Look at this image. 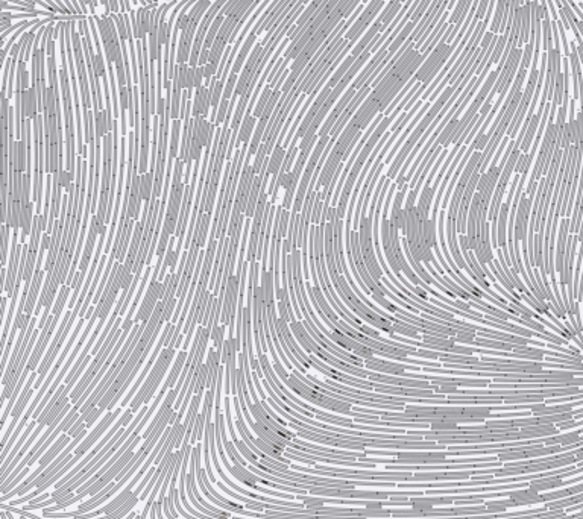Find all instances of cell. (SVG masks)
Wrapping results in <instances>:
<instances>
[{
	"instance_id": "2",
	"label": "cell",
	"mask_w": 583,
	"mask_h": 519,
	"mask_svg": "<svg viewBox=\"0 0 583 519\" xmlns=\"http://www.w3.org/2000/svg\"><path fill=\"white\" fill-rule=\"evenodd\" d=\"M175 349L176 348H174V346H166V348L161 351V354L158 355V360L154 363V366H152V369L149 372V375L146 377V381H143L141 387L136 393V398L131 401V407L129 408L134 411V413L140 410L141 405L148 404L151 399L154 398V395H155V392L158 389V385H160L161 381L164 380L166 372L170 367L172 360H174L175 352H176Z\"/></svg>"
},
{
	"instance_id": "18",
	"label": "cell",
	"mask_w": 583,
	"mask_h": 519,
	"mask_svg": "<svg viewBox=\"0 0 583 519\" xmlns=\"http://www.w3.org/2000/svg\"><path fill=\"white\" fill-rule=\"evenodd\" d=\"M257 126V118L253 115V113L246 111L245 117H243V122L240 125V129H238V135L235 140V149L237 148H242L243 143H251V138H253V132L254 128Z\"/></svg>"
},
{
	"instance_id": "13",
	"label": "cell",
	"mask_w": 583,
	"mask_h": 519,
	"mask_svg": "<svg viewBox=\"0 0 583 519\" xmlns=\"http://www.w3.org/2000/svg\"><path fill=\"white\" fill-rule=\"evenodd\" d=\"M447 501H451L449 500H442V498H437V497H412L408 500V505L412 507V515L415 516H427L430 513L434 512V505L436 504H442Z\"/></svg>"
},
{
	"instance_id": "38",
	"label": "cell",
	"mask_w": 583,
	"mask_h": 519,
	"mask_svg": "<svg viewBox=\"0 0 583 519\" xmlns=\"http://www.w3.org/2000/svg\"><path fill=\"white\" fill-rule=\"evenodd\" d=\"M102 415V410L99 408V407H95L93 408L90 413H88V416H87V419H85V427L87 428H90V427H93V423H95L96 421H97V418Z\"/></svg>"
},
{
	"instance_id": "39",
	"label": "cell",
	"mask_w": 583,
	"mask_h": 519,
	"mask_svg": "<svg viewBox=\"0 0 583 519\" xmlns=\"http://www.w3.org/2000/svg\"><path fill=\"white\" fill-rule=\"evenodd\" d=\"M12 14L11 12H8V11H2V23H0V32H5V31H8L11 26H12Z\"/></svg>"
},
{
	"instance_id": "31",
	"label": "cell",
	"mask_w": 583,
	"mask_h": 519,
	"mask_svg": "<svg viewBox=\"0 0 583 519\" xmlns=\"http://www.w3.org/2000/svg\"><path fill=\"white\" fill-rule=\"evenodd\" d=\"M225 325L213 324V329H211V339L214 342V348L219 355H222L223 351V343H225Z\"/></svg>"
},
{
	"instance_id": "23",
	"label": "cell",
	"mask_w": 583,
	"mask_h": 519,
	"mask_svg": "<svg viewBox=\"0 0 583 519\" xmlns=\"http://www.w3.org/2000/svg\"><path fill=\"white\" fill-rule=\"evenodd\" d=\"M370 380L388 383V384H396V385H407V387H431L427 381H412V380L393 378V377H388V375H370Z\"/></svg>"
},
{
	"instance_id": "11",
	"label": "cell",
	"mask_w": 583,
	"mask_h": 519,
	"mask_svg": "<svg viewBox=\"0 0 583 519\" xmlns=\"http://www.w3.org/2000/svg\"><path fill=\"white\" fill-rule=\"evenodd\" d=\"M569 217L562 219L561 222V228H559V238H558V245H556V269L559 272V278H561V284L562 287L566 288L565 286V276H564V266H565V248H566V240H568V231H569Z\"/></svg>"
},
{
	"instance_id": "17",
	"label": "cell",
	"mask_w": 583,
	"mask_h": 519,
	"mask_svg": "<svg viewBox=\"0 0 583 519\" xmlns=\"http://www.w3.org/2000/svg\"><path fill=\"white\" fill-rule=\"evenodd\" d=\"M434 193H436V190H434L433 187H430L428 184L424 185L422 190H421V194H419V199H418L416 208H418V212H419V217H421L422 220L430 219L431 204H433V201H434Z\"/></svg>"
},
{
	"instance_id": "27",
	"label": "cell",
	"mask_w": 583,
	"mask_h": 519,
	"mask_svg": "<svg viewBox=\"0 0 583 519\" xmlns=\"http://www.w3.org/2000/svg\"><path fill=\"white\" fill-rule=\"evenodd\" d=\"M225 19H227V17H225V16L222 14V12H219V14L216 16L214 21L211 23L210 29H208V32H207L205 41H204V47H208V49H211V46H213V43H214V39H216V37H217V34H219V31H220V28H222V24H223Z\"/></svg>"
},
{
	"instance_id": "15",
	"label": "cell",
	"mask_w": 583,
	"mask_h": 519,
	"mask_svg": "<svg viewBox=\"0 0 583 519\" xmlns=\"http://www.w3.org/2000/svg\"><path fill=\"white\" fill-rule=\"evenodd\" d=\"M211 108V91L207 85H202L199 88H196L194 93V100L192 105V115L193 118L196 117H207L208 111Z\"/></svg>"
},
{
	"instance_id": "19",
	"label": "cell",
	"mask_w": 583,
	"mask_h": 519,
	"mask_svg": "<svg viewBox=\"0 0 583 519\" xmlns=\"http://www.w3.org/2000/svg\"><path fill=\"white\" fill-rule=\"evenodd\" d=\"M255 39H257V32H255V29H253L249 32V35H248V38L245 39V44H243V47L238 50V53H237V58L234 59V64H233V69H231V72L233 73H240V70L245 67L243 65V62L246 61V58H248V55H249V52H251V49H253V46H254V43H255Z\"/></svg>"
},
{
	"instance_id": "30",
	"label": "cell",
	"mask_w": 583,
	"mask_h": 519,
	"mask_svg": "<svg viewBox=\"0 0 583 519\" xmlns=\"http://www.w3.org/2000/svg\"><path fill=\"white\" fill-rule=\"evenodd\" d=\"M272 91H273V90L271 88L269 84L263 88L261 95H260V99H258V102H257V105H255V108H254V113H253V115H254L255 118H260V117L263 115L264 110H266V105H268V102H269V99H271V96H272Z\"/></svg>"
},
{
	"instance_id": "8",
	"label": "cell",
	"mask_w": 583,
	"mask_h": 519,
	"mask_svg": "<svg viewBox=\"0 0 583 519\" xmlns=\"http://www.w3.org/2000/svg\"><path fill=\"white\" fill-rule=\"evenodd\" d=\"M251 159H253V156L246 155V161H245V166H243V172L240 175V179H238L235 199H234V207L240 212H246L251 189H253V182H254V178H255L254 172H253V164H251Z\"/></svg>"
},
{
	"instance_id": "22",
	"label": "cell",
	"mask_w": 583,
	"mask_h": 519,
	"mask_svg": "<svg viewBox=\"0 0 583 519\" xmlns=\"http://www.w3.org/2000/svg\"><path fill=\"white\" fill-rule=\"evenodd\" d=\"M155 185V172H148L140 175V197L143 202H151Z\"/></svg>"
},
{
	"instance_id": "3",
	"label": "cell",
	"mask_w": 583,
	"mask_h": 519,
	"mask_svg": "<svg viewBox=\"0 0 583 519\" xmlns=\"http://www.w3.org/2000/svg\"><path fill=\"white\" fill-rule=\"evenodd\" d=\"M61 91H62V103H64V115H65V143H67V170L73 175L76 173L75 163V128H73V111H72V96H70V84H69V70L67 64H62L59 72Z\"/></svg>"
},
{
	"instance_id": "24",
	"label": "cell",
	"mask_w": 583,
	"mask_h": 519,
	"mask_svg": "<svg viewBox=\"0 0 583 519\" xmlns=\"http://www.w3.org/2000/svg\"><path fill=\"white\" fill-rule=\"evenodd\" d=\"M416 26H418L416 23H413V21H410V20H408V23L404 26L403 31L398 34V37H396V38L393 39L392 44H390V46H389V49H388V50H389V55H392V58H393L395 53L400 50V47H401V46H403V44L407 41V38H408L410 35H412V31L416 28Z\"/></svg>"
},
{
	"instance_id": "32",
	"label": "cell",
	"mask_w": 583,
	"mask_h": 519,
	"mask_svg": "<svg viewBox=\"0 0 583 519\" xmlns=\"http://www.w3.org/2000/svg\"><path fill=\"white\" fill-rule=\"evenodd\" d=\"M57 175L59 178L61 187L65 190V193H69L73 189V179H76V175H73V173L69 172L67 169H59V172L57 173Z\"/></svg>"
},
{
	"instance_id": "40",
	"label": "cell",
	"mask_w": 583,
	"mask_h": 519,
	"mask_svg": "<svg viewBox=\"0 0 583 519\" xmlns=\"http://www.w3.org/2000/svg\"><path fill=\"white\" fill-rule=\"evenodd\" d=\"M412 291H413V293H415L416 296H421L422 299H426V301H427V298H428V296H427V291L424 290V288H421V286H415Z\"/></svg>"
},
{
	"instance_id": "41",
	"label": "cell",
	"mask_w": 583,
	"mask_h": 519,
	"mask_svg": "<svg viewBox=\"0 0 583 519\" xmlns=\"http://www.w3.org/2000/svg\"><path fill=\"white\" fill-rule=\"evenodd\" d=\"M520 6H523V0H512V12H515V9H518Z\"/></svg>"
},
{
	"instance_id": "20",
	"label": "cell",
	"mask_w": 583,
	"mask_h": 519,
	"mask_svg": "<svg viewBox=\"0 0 583 519\" xmlns=\"http://www.w3.org/2000/svg\"><path fill=\"white\" fill-rule=\"evenodd\" d=\"M381 26H383V23H381L380 20H377V21L369 28V31L365 34V37H362L360 41L355 44V47H354L352 52H351V55H352L355 59L359 58V57L362 55V53L365 52V49L370 44V41H372V39L375 38V35H378V34L381 32Z\"/></svg>"
},
{
	"instance_id": "9",
	"label": "cell",
	"mask_w": 583,
	"mask_h": 519,
	"mask_svg": "<svg viewBox=\"0 0 583 519\" xmlns=\"http://www.w3.org/2000/svg\"><path fill=\"white\" fill-rule=\"evenodd\" d=\"M396 460L400 463H410V464H434V463H445L448 461L449 452L441 451H403L396 452Z\"/></svg>"
},
{
	"instance_id": "44",
	"label": "cell",
	"mask_w": 583,
	"mask_h": 519,
	"mask_svg": "<svg viewBox=\"0 0 583 519\" xmlns=\"http://www.w3.org/2000/svg\"><path fill=\"white\" fill-rule=\"evenodd\" d=\"M299 3H301V5H306V3H309V0H299Z\"/></svg>"
},
{
	"instance_id": "28",
	"label": "cell",
	"mask_w": 583,
	"mask_h": 519,
	"mask_svg": "<svg viewBox=\"0 0 583 519\" xmlns=\"http://www.w3.org/2000/svg\"><path fill=\"white\" fill-rule=\"evenodd\" d=\"M140 501V498L137 497V495H132L120 509H117L116 512H113L111 515H107L108 516V519H125L131 512H132V509L136 507L137 505V502Z\"/></svg>"
},
{
	"instance_id": "14",
	"label": "cell",
	"mask_w": 583,
	"mask_h": 519,
	"mask_svg": "<svg viewBox=\"0 0 583 519\" xmlns=\"http://www.w3.org/2000/svg\"><path fill=\"white\" fill-rule=\"evenodd\" d=\"M286 154H287V151L283 148V144H278V143H276L275 148H273V151H272V154H271L269 161H268V167H266V173L272 176V182H271L269 193L273 192V187H275V184H276L278 176H280V172H281V167H283V163H284Z\"/></svg>"
},
{
	"instance_id": "7",
	"label": "cell",
	"mask_w": 583,
	"mask_h": 519,
	"mask_svg": "<svg viewBox=\"0 0 583 519\" xmlns=\"http://www.w3.org/2000/svg\"><path fill=\"white\" fill-rule=\"evenodd\" d=\"M122 408H123V407H118V408H116L114 411H108V413L105 415V418L97 423V427L93 428V431H91L90 434H87L84 441L76 446V449L73 451V454H75V456H79V457H85V456L88 454L90 448L99 441L100 436L105 434V431L108 430L110 425L118 418V415L122 413Z\"/></svg>"
},
{
	"instance_id": "5",
	"label": "cell",
	"mask_w": 583,
	"mask_h": 519,
	"mask_svg": "<svg viewBox=\"0 0 583 519\" xmlns=\"http://www.w3.org/2000/svg\"><path fill=\"white\" fill-rule=\"evenodd\" d=\"M93 17H95L96 24L99 28V35H100L102 44H103L105 58H107V62L113 64L123 53L120 37H118V32L116 28V21L111 16H105L102 19H97L96 16H93Z\"/></svg>"
},
{
	"instance_id": "45",
	"label": "cell",
	"mask_w": 583,
	"mask_h": 519,
	"mask_svg": "<svg viewBox=\"0 0 583 519\" xmlns=\"http://www.w3.org/2000/svg\"><path fill=\"white\" fill-rule=\"evenodd\" d=\"M255 2H257V3H260V2H261V0H255Z\"/></svg>"
},
{
	"instance_id": "1",
	"label": "cell",
	"mask_w": 583,
	"mask_h": 519,
	"mask_svg": "<svg viewBox=\"0 0 583 519\" xmlns=\"http://www.w3.org/2000/svg\"><path fill=\"white\" fill-rule=\"evenodd\" d=\"M400 230L390 222L389 217H381V240H383V250L389 266L392 268L393 273L398 276L403 270V273L416 286L424 287L426 283L415 273V270L410 269V266L403 254L401 243H400Z\"/></svg>"
},
{
	"instance_id": "43",
	"label": "cell",
	"mask_w": 583,
	"mask_h": 519,
	"mask_svg": "<svg viewBox=\"0 0 583 519\" xmlns=\"http://www.w3.org/2000/svg\"><path fill=\"white\" fill-rule=\"evenodd\" d=\"M132 518H136V513H134V512H131V513H129V515H128L125 519H132Z\"/></svg>"
},
{
	"instance_id": "34",
	"label": "cell",
	"mask_w": 583,
	"mask_h": 519,
	"mask_svg": "<svg viewBox=\"0 0 583 519\" xmlns=\"http://www.w3.org/2000/svg\"><path fill=\"white\" fill-rule=\"evenodd\" d=\"M225 419H227V425H228V430H230L231 439H233V442H234V445H235V443L238 442V439H237V436H235V433H234V427H233V419H231V398H230V395L225 396Z\"/></svg>"
},
{
	"instance_id": "6",
	"label": "cell",
	"mask_w": 583,
	"mask_h": 519,
	"mask_svg": "<svg viewBox=\"0 0 583 519\" xmlns=\"http://www.w3.org/2000/svg\"><path fill=\"white\" fill-rule=\"evenodd\" d=\"M35 378H37V370H34L32 374L29 375V378H28V381H26V384H24V387H23V390H21V393H20V396H19V399H17V403H16V405H14V408H12V411H11V423H9V427H8V430L3 433V437H2V443H0V446H2V449L6 446V443L9 442V439H11V436H12V430H16L17 428V423H19V419L21 418V413H23V410H24V407L28 405V403H29V399L32 398V395H34V381H35Z\"/></svg>"
},
{
	"instance_id": "33",
	"label": "cell",
	"mask_w": 583,
	"mask_h": 519,
	"mask_svg": "<svg viewBox=\"0 0 583 519\" xmlns=\"http://www.w3.org/2000/svg\"><path fill=\"white\" fill-rule=\"evenodd\" d=\"M237 81H238V75L237 73H230L228 75V79H227V82H225V88H223V97L222 99H233V95H234V91H235V85H237Z\"/></svg>"
},
{
	"instance_id": "42",
	"label": "cell",
	"mask_w": 583,
	"mask_h": 519,
	"mask_svg": "<svg viewBox=\"0 0 583 519\" xmlns=\"http://www.w3.org/2000/svg\"><path fill=\"white\" fill-rule=\"evenodd\" d=\"M110 6H111V11H114V14H117V11H118L117 0H110Z\"/></svg>"
},
{
	"instance_id": "36",
	"label": "cell",
	"mask_w": 583,
	"mask_h": 519,
	"mask_svg": "<svg viewBox=\"0 0 583 519\" xmlns=\"http://www.w3.org/2000/svg\"><path fill=\"white\" fill-rule=\"evenodd\" d=\"M474 331L475 329H471V328L460 329L457 332V336L454 337V340L459 342V343H472L475 340V332Z\"/></svg>"
},
{
	"instance_id": "37",
	"label": "cell",
	"mask_w": 583,
	"mask_h": 519,
	"mask_svg": "<svg viewBox=\"0 0 583 519\" xmlns=\"http://www.w3.org/2000/svg\"><path fill=\"white\" fill-rule=\"evenodd\" d=\"M489 3H491V0H480L479 6H477V12H475V19L477 20H483L487 14V9H489Z\"/></svg>"
},
{
	"instance_id": "26",
	"label": "cell",
	"mask_w": 583,
	"mask_h": 519,
	"mask_svg": "<svg viewBox=\"0 0 583 519\" xmlns=\"http://www.w3.org/2000/svg\"><path fill=\"white\" fill-rule=\"evenodd\" d=\"M354 62H355V58H354L352 55L347 57V59H343V61H342V64H340L339 67H337V70L333 73V76L330 77L328 85H330L331 88H334V87H336V85L340 82V79L347 75V72L351 69V65H352Z\"/></svg>"
},
{
	"instance_id": "29",
	"label": "cell",
	"mask_w": 583,
	"mask_h": 519,
	"mask_svg": "<svg viewBox=\"0 0 583 519\" xmlns=\"http://www.w3.org/2000/svg\"><path fill=\"white\" fill-rule=\"evenodd\" d=\"M505 11H506V3L505 0H498L497 5H495V11H494V19L491 23V32L494 35H497L500 32V28L503 24V17H505Z\"/></svg>"
},
{
	"instance_id": "21",
	"label": "cell",
	"mask_w": 583,
	"mask_h": 519,
	"mask_svg": "<svg viewBox=\"0 0 583 519\" xmlns=\"http://www.w3.org/2000/svg\"><path fill=\"white\" fill-rule=\"evenodd\" d=\"M38 422L35 421V419H32V422L28 425V427H26V430H24V433H23V436H20V439H19V442L16 443V446L12 448V451L9 452V456L6 457V460L2 463V469H0V472H5L8 468H9V464L12 463V460H14L16 457H17V454H19V451L21 449V446H23V443H26V441H28L29 439V436L34 433V428H35V425H37Z\"/></svg>"
},
{
	"instance_id": "16",
	"label": "cell",
	"mask_w": 583,
	"mask_h": 519,
	"mask_svg": "<svg viewBox=\"0 0 583 519\" xmlns=\"http://www.w3.org/2000/svg\"><path fill=\"white\" fill-rule=\"evenodd\" d=\"M365 366L368 369H374L377 372H381L384 375H406V369H413L418 370L416 366H404V365H398V363H388V362H381L378 358L372 357L370 360H366Z\"/></svg>"
},
{
	"instance_id": "25",
	"label": "cell",
	"mask_w": 583,
	"mask_h": 519,
	"mask_svg": "<svg viewBox=\"0 0 583 519\" xmlns=\"http://www.w3.org/2000/svg\"><path fill=\"white\" fill-rule=\"evenodd\" d=\"M433 431H453L459 428V421L449 418H433L427 421Z\"/></svg>"
},
{
	"instance_id": "12",
	"label": "cell",
	"mask_w": 583,
	"mask_h": 519,
	"mask_svg": "<svg viewBox=\"0 0 583 519\" xmlns=\"http://www.w3.org/2000/svg\"><path fill=\"white\" fill-rule=\"evenodd\" d=\"M39 111V99L37 87L31 85L28 90L21 91V118L35 120Z\"/></svg>"
},
{
	"instance_id": "4",
	"label": "cell",
	"mask_w": 583,
	"mask_h": 519,
	"mask_svg": "<svg viewBox=\"0 0 583 519\" xmlns=\"http://www.w3.org/2000/svg\"><path fill=\"white\" fill-rule=\"evenodd\" d=\"M359 240L363 261L368 272L374 278V281H380L383 278V269L377 261L375 246H374V216H362L359 225Z\"/></svg>"
},
{
	"instance_id": "35",
	"label": "cell",
	"mask_w": 583,
	"mask_h": 519,
	"mask_svg": "<svg viewBox=\"0 0 583 519\" xmlns=\"http://www.w3.org/2000/svg\"><path fill=\"white\" fill-rule=\"evenodd\" d=\"M12 228H11V225L9 223H3L2 225V243H3V248H2V261H3V266H6V261H8V248H9V231H11Z\"/></svg>"
},
{
	"instance_id": "10",
	"label": "cell",
	"mask_w": 583,
	"mask_h": 519,
	"mask_svg": "<svg viewBox=\"0 0 583 519\" xmlns=\"http://www.w3.org/2000/svg\"><path fill=\"white\" fill-rule=\"evenodd\" d=\"M507 500L503 501L505 504V507H520V505H527V504H533V502H539V501H545L544 495H541V492H536L535 489H532L530 486H527L525 489H518V490H512L507 494Z\"/></svg>"
}]
</instances>
